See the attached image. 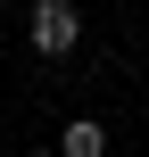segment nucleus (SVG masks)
<instances>
[{
	"label": "nucleus",
	"mask_w": 149,
	"mask_h": 157,
	"mask_svg": "<svg viewBox=\"0 0 149 157\" xmlns=\"http://www.w3.org/2000/svg\"><path fill=\"white\" fill-rule=\"evenodd\" d=\"M75 41H83V8L75 0H33V50L41 58H66Z\"/></svg>",
	"instance_id": "f257e3e1"
},
{
	"label": "nucleus",
	"mask_w": 149,
	"mask_h": 157,
	"mask_svg": "<svg viewBox=\"0 0 149 157\" xmlns=\"http://www.w3.org/2000/svg\"><path fill=\"white\" fill-rule=\"evenodd\" d=\"M58 157H108V132H100L91 116H75V124L58 132Z\"/></svg>",
	"instance_id": "f03ea898"
},
{
	"label": "nucleus",
	"mask_w": 149,
	"mask_h": 157,
	"mask_svg": "<svg viewBox=\"0 0 149 157\" xmlns=\"http://www.w3.org/2000/svg\"><path fill=\"white\" fill-rule=\"evenodd\" d=\"M33 157H58V149H33Z\"/></svg>",
	"instance_id": "7ed1b4c3"
},
{
	"label": "nucleus",
	"mask_w": 149,
	"mask_h": 157,
	"mask_svg": "<svg viewBox=\"0 0 149 157\" xmlns=\"http://www.w3.org/2000/svg\"><path fill=\"white\" fill-rule=\"evenodd\" d=\"M0 8H8V0H0Z\"/></svg>",
	"instance_id": "20e7f679"
}]
</instances>
